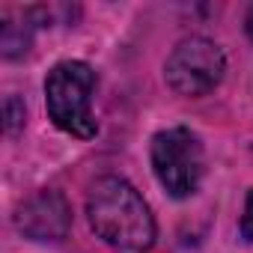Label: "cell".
I'll return each instance as SVG.
<instances>
[{"instance_id":"1","label":"cell","mask_w":253,"mask_h":253,"mask_svg":"<svg viewBox=\"0 0 253 253\" xmlns=\"http://www.w3.org/2000/svg\"><path fill=\"white\" fill-rule=\"evenodd\" d=\"M86 217L101 241L119 250H149L155 244V217L131 182L101 176L89 185Z\"/></svg>"},{"instance_id":"2","label":"cell","mask_w":253,"mask_h":253,"mask_svg":"<svg viewBox=\"0 0 253 253\" xmlns=\"http://www.w3.org/2000/svg\"><path fill=\"white\" fill-rule=\"evenodd\" d=\"M92 89H95V72L81 60L57 63L48 72L45 81V101L48 116L60 131L89 140L98 131V122L92 116Z\"/></svg>"},{"instance_id":"3","label":"cell","mask_w":253,"mask_h":253,"mask_svg":"<svg viewBox=\"0 0 253 253\" xmlns=\"http://www.w3.org/2000/svg\"><path fill=\"white\" fill-rule=\"evenodd\" d=\"M152 170L170 197L185 200L197 194L206 170L200 137L191 128H182V125L158 131L152 137Z\"/></svg>"},{"instance_id":"4","label":"cell","mask_w":253,"mask_h":253,"mask_svg":"<svg viewBox=\"0 0 253 253\" xmlns=\"http://www.w3.org/2000/svg\"><path fill=\"white\" fill-rule=\"evenodd\" d=\"M223 72H226L223 51L211 39H203V36L182 39L164 66L167 86L185 98H200L211 92L223 81Z\"/></svg>"},{"instance_id":"5","label":"cell","mask_w":253,"mask_h":253,"mask_svg":"<svg viewBox=\"0 0 253 253\" xmlns=\"http://www.w3.org/2000/svg\"><path fill=\"white\" fill-rule=\"evenodd\" d=\"M15 223L33 241H60L72 226V209L60 191H39L18 209Z\"/></svg>"},{"instance_id":"6","label":"cell","mask_w":253,"mask_h":253,"mask_svg":"<svg viewBox=\"0 0 253 253\" xmlns=\"http://www.w3.org/2000/svg\"><path fill=\"white\" fill-rule=\"evenodd\" d=\"M3 113H6V131L15 134L21 125H24V104L12 95V98H6V104H3Z\"/></svg>"},{"instance_id":"7","label":"cell","mask_w":253,"mask_h":253,"mask_svg":"<svg viewBox=\"0 0 253 253\" xmlns=\"http://www.w3.org/2000/svg\"><path fill=\"white\" fill-rule=\"evenodd\" d=\"M241 235H244L247 241H253V191H250V197H247V203H244V214H241Z\"/></svg>"},{"instance_id":"8","label":"cell","mask_w":253,"mask_h":253,"mask_svg":"<svg viewBox=\"0 0 253 253\" xmlns=\"http://www.w3.org/2000/svg\"><path fill=\"white\" fill-rule=\"evenodd\" d=\"M244 30H247V36L253 39V6L247 9V15H244Z\"/></svg>"}]
</instances>
